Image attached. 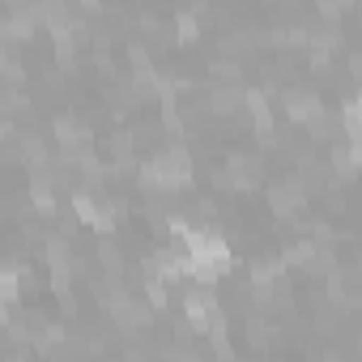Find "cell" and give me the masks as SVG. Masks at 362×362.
I'll list each match as a JSON object with an SVG mask.
<instances>
[{
	"label": "cell",
	"mask_w": 362,
	"mask_h": 362,
	"mask_svg": "<svg viewBox=\"0 0 362 362\" xmlns=\"http://www.w3.org/2000/svg\"><path fill=\"white\" fill-rule=\"evenodd\" d=\"M349 73H354V77H362V52H354V60H349Z\"/></svg>",
	"instance_id": "4316f807"
},
{
	"label": "cell",
	"mask_w": 362,
	"mask_h": 362,
	"mask_svg": "<svg viewBox=\"0 0 362 362\" xmlns=\"http://www.w3.org/2000/svg\"><path fill=\"white\" fill-rule=\"evenodd\" d=\"M307 184L298 175H286V179H273V188H269V205H273V214L277 218H294L303 205H307Z\"/></svg>",
	"instance_id": "52a82bcc"
},
{
	"label": "cell",
	"mask_w": 362,
	"mask_h": 362,
	"mask_svg": "<svg viewBox=\"0 0 362 362\" xmlns=\"http://www.w3.org/2000/svg\"><path fill=\"white\" fill-rule=\"evenodd\" d=\"M247 337L256 341V345H273V337H277V328L256 311V315H247Z\"/></svg>",
	"instance_id": "44dd1931"
},
{
	"label": "cell",
	"mask_w": 362,
	"mask_h": 362,
	"mask_svg": "<svg viewBox=\"0 0 362 362\" xmlns=\"http://www.w3.org/2000/svg\"><path fill=\"white\" fill-rule=\"evenodd\" d=\"M286 281V256H260L252 264V286H273Z\"/></svg>",
	"instance_id": "4fadbf2b"
},
{
	"label": "cell",
	"mask_w": 362,
	"mask_h": 362,
	"mask_svg": "<svg viewBox=\"0 0 362 362\" xmlns=\"http://www.w3.org/2000/svg\"><path fill=\"white\" fill-rule=\"evenodd\" d=\"M307 132H311L315 141H332V136H341L345 128H341V115H332V111H324V115H320V119H315V124H311Z\"/></svg>",
	"instance_id": "ffe728a7"
},
{
	"label": "cell",
	"mask_w": 362,
	"mask_h": 362,
	"mask_svg": "<svg viewBox=\"0 0 362 362\" xmlns=\"http://www.w3.org/2000/svg\"><path fill=\"white\" fill-rule=\"evenodd\" d=\"M166 362H205V354H197L188 341H179V345L166 349Z\"/></svg>",
	"instance_id": "603a6c76"
},
{
	"label": "cell",
	"mask_w": 362,
	"mask_h": 362,
	"mask_svg": "<svg viewBox=\"0 0 362 362\" xmlns=\"http://www.w3.org/2000/svg\"><path fill=\"white\" fill-rule=\"evenodd\" d=\"M209 107H214L218 115H235V111L247 107V90H243V86H214V90H209Z\"/></svg>",
	"instance_id": "7c38bea8"
},
{
	"label": "cell",
	"mask_w": 362,
	"mask_h": 362,
	"mask_svg": "<svg viewBox=\"0 0 362 362\" xmlns=\"http://www.w3.org/2000/svg\"><path fill=\"white\" fill-rule=\"evenodd\" d=\"M98 260H103V277H124V260H119V247L111 239L98 243Z\"/></svg>",
	"instance_id": "d6986e66"
},
{
	"label": "cell",
	"mask_w": 362,
	"mask_h": 362,
	"mask_svg": "<svg viewBox=\"0 0 362 362\" xmlns=\"http://www.w3.org/2000/svg\"><path fill=\"white\" fill-rule=\"evenodd\" d=\"M320 13H324V18H337V13H345V0H341V5H337V0H324V5H320Z\"/></svg>",
	"instance_id": "484cf974"
},
{
	"label": "cell",
	"mask_w": 362,
	"mask_h": 362,
	"mask_svg": "<svg viewBox=\"0 0 362 362\" xmlns=\"http://www.w3.org/2000/svg\"><path fill=\"white\" fill-rule=\"evenodd\" d=\"M22 107H26L22 90H18V86H5V94H0V111H5V115H18Z\"/></svg>",
	"instance_id": "cb8c5ba5"
},
{
	"label": "cell",
	"mask_w": 362,
	"mask_h": 362,
	"mask_svg": "<svg viewBox=\"0 0 362 362\" xmlns=\"http://www.w3.org/2000/svg\"><path fill=\"white\" fill-rule=\"evenodd\" d=\"M73 214H77L90 230L111 235V230H115V218L124 214V201H98L94 192H77V197H73Z\"/></svg>",
	"instance_id": "277c9868"
},
{
	"label": "cell",
	"mask_w": 362,
	"mask_h": 362,
	"mask_svg": "<svg viewBox=\"0 0 362 362\" xmlns=\"http://www.w3.org/2000/svg\"><path fill=\"white\" fill-rule=\"evenodd\" d=\"M218 315H222V303H218L214 286H188L184 290V320H188V328L209 332Z\"/></svg>",
	"instance_id": "5b68a950"
},
{
	"label": "cell",
	"mask_w": 362,
	"mask_h": 362,
	"mask_svg": "<svg viewBox=\"0 0 362 362\" xmlns=\"http://www.w3.org/2000/svg\"><path fill=\"white\" fill-rule=\"evenodd\" d=\"M281 103H286V115L294 119V124H303V128H311L328 107L320 103V94L315 90H303V86H290V90H281Z\"/></svg>",
	"instance_id": "ba28073f"
},
{
	"label": "cell",
	"mask_w": 362,
	"mask_h": 362,
	"mask_svg": "<svg viewBox=\"0 0 362 362\" xmlns=\"http://www.w3.org/2000/svg\"><path fill=\"white\" fill-rule=\"evenodd\" d=\"M35 26H43V5H26V0H9L5 9V22H0V35H5L9 43L35 35Z\"/></svg>",
	"instance_id": "8992f818"
},
{
	"label": "cell",
	"mask_w": 362,
	"mask_h": 362,
	"mask_svg": "<svg viewBox=\"0 0 362 362\" xmlns=\"http://www.w3.org/2000/svg\"><path fill=\"white\" fill-rule=\"evenodd\" d=\"M145 298H149V307H166V281L162 277H145Z\"/></svg>",
	"instance_id": "d4e9b609"
},
{
	"label": "cell",
	"mask_w": 362,
	"mask_h": 362,
	"mask_svg": "<svg viewBox=\"0 0 362 362\" xmlns=\"http://www.w3.org/2000/svg\"><path fill=\"white\" fill-rule=\"evenodd\" d=\"M252 298L260 307V315H281L294 307V294H290V281H273V286H252Z\"/></svg>",
	"instance_id": "8fae6325"
},
{
	"label": "cell",
	"mask_w": 362,
	"mask_h": 362,
	"mask_svg": "<svg viewBox=\"0 0 362 362\" xmlns=\"http://www.w3.org/2000/svg\"><path fill=\"white\" fill-rule=\"evenodd\" d=\"M315 256H320V243H315V239H298V243L286 252V264H298V269H307V273H311Z\"/></svg>",
	"instance_id": "ac0fdd59"
},
{
	"label": "cell",
	"mask_w": 362,
	"mask_h": 362,
	"mask_svg": "<svg viewBox=\"0 0 362 362\" xmlns=\"http://www.w3.org/2000/svg\"><path fill=\"white\" fill-rule=\"evenodd\" d=\"M22 281H26V269L22 264H5V269H0V294H5V307H18Z\"/></svg>",
	"instance_id": "2e32d148"
},
{
	"label": "cell",
	"mask_w": 362,
	"mask_h": 362,
	"mask_svg": "<svg viewBox=\"0 0 362 362\" xmlns=\"http://www.w3.org/2000/svg\"><path fill=\"white\" fill-rule=\"evenodd\" d=\"M136 179H141V188L145 192H179V188H188L192 184V158H188V149L184 145H166V149H158L149 162H141V170H136Z\"/></svg>",
	"instance_id": "7a4b0ae2"
},
{
	"label": "cell",
	"mask_w": 362,
	"mask_h": 362,
	"mask_svg": "<svg viewBox=\"0 0 362 362\" xmlns=\"http://www.w3.org/2000/svg\"><path fill=\"white\" fill-rule=\"evenodd\" d=\"M214 81H218V86H243L239 60H218V64H214Z\"/></svg>",
	"instance_id": "7402d4cb"
},
{
	"label": "cell",
	"mask_w": 362,
	"mask_h": 362,
	"mask_svg": "<svg viewBox=\"0 0 362 362\" xmlns=\"http://www.w3.org/2000/svg\"><path fill=\"white\" fill-rule=\"evenodd\" d=\"M22 158H26L30 175H35V170H47V166H52V162H47V145H43V141H39L35 132H26V136H22Z\"/></svg>",
	"instance_id": "e0dca14e"
},
{
	"label": "cell",
	"mask_w": 362,
	"mask_h": 362,
	"mask_svg": "<svg viewBox=\"0 0 362 362\" xmlns=\"http://www.w3.org/2000/svg\"><path fill=\"white\" fill-rule=\"evenodd\" d=\"M184 252L192 256V264H197V286H214L218 277H226L230 269H235V256H230V247H226V239L209 226H188L184 230Z\"/></svg>",
	"instance_id": "6da1fadb"
},
{
	"label": "cell",
	"mask_w": 362,
	"mask_h": 362,
	"mask_svg": "<svg viewBox=\"0 0 362 362\" xmlns=\"http://www.w3.org/2000/svg\"><path fill=\"white\" fill-rule=\"evenodd\" d=\"M201 18H205V5H192V9H179L175 13V30H179V39H184V43L201 39Z\"/></svg>",
	"instance_id": "9a60e30c"
},
{
	"label": "cell",
	"mask_w": 362,
	"mask_h": 362,
	"mask_svg": "<svg viewBox=\"0 0 362 362\" xmlns=\"http://www.w3.org/2000/svg\"><path fill=\"white\" fill-rule=\"evenodd\" d=\"M328 162L324 158H311V153H303L298 158V179H303V184H307V192H315V188H324V179H328Z\"/></svg>",
	"instance_id": "5bb4252c"
},
{
	"label": "cell",
	"mask_w": 362,
	"mask_h": 362,
	"mask_svg": "<svg viewBox=\"0 0 362 362\" xmlns=\"http://www.w3.org/2000/svg\"><path fill=\"white\" fill-rule=\"evenodd\" d=\"M107 315L115 320V328H119V332H128V337H132V332H145V328H149L153 307H149L145 298H136V294H124V298H119Z\"/></svg>",
	"instance_id": "9c48e42d"
},
{
	"label": "cell",
	"mask_w": 362,
	"mask_h": 362,
	"mask_svg": "<svg viewBox=\"0 0 362 362\" xmlns=\"http://www.w3.org/2000/svg\"><path fill=\"white\" fill-rule=\"evenodd\" d=\"M226 175H230V188H239V192H247V188H256L260 179H264V162H260V153H230L226 158Z\"/></svg>",
	"instance_id": "30bf717a"
},
{
	"label": "cell",
	"mask_w": 362,
	"mask_h": 362,
	"mask_svg": "<svg viewBox=\"0 0 362 362\" xmlns=\"http://www.w3.org/2000/svg\"><path fill=\"white\" fill-rule=\"evenodd\" d=\"M52 132H56V145H60V158L69 162V166H81L90 153H94V132L77 119V115H56V124H52Z\"/></svg>",
	"instance_id": "3957f363"
}]
</instances>
